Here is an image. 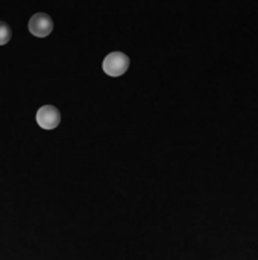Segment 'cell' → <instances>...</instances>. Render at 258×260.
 Here are the masks:
<instances>
[{
  "label": "cell",
  "instance_id": "1",
  "mask_svg": "<svg viewBox=\"0 0 258 260\" xmlns=\"http://www.w3.org/2000/svg\"><path fill=\"white\" fill-rule=\"evenodd\" d=\"M129 64H131V59H129V56L126 53H123V52H111V53H108L105 56L102 69L108 76L117 78V76H122L123 73L128 72Z\"/></svg>",
  "mask_w": 258,
  "mask_h": 260
},
{
  "label": "cell",
  "instance_id": "2",
  "mask_svg": "<svg viewBox=\"0 0 258 260\" xmlns=\"http://www.w3.org/2000/svg\"><path fill=\"white\" fill-rule=\"evenodd\" d=\"M29 32L38 38H44L52 34L53 30V20L49 14L46 12H36L30 17L29 20Z\"/></svg>",
  "mask_w": 258,
  "mask_h": 260
},
{
  "label": "cell",
  "instance_id": "3",
  "mask_svg": "<svg viewBox=\"0 0 258 260\" xmlns=\"http://www.w3.org/2000/svg\"><path fill=\"white\" fill-rule=\"evenodd\" d=\"M35 119L43 129H55L61 123V111L53 105H43L36 111Z\"/></svg>",
  "mask_w": 258,
  "mask_h": 260
},
{
  "label": "cell",
  "instance_id": "4",
  "mask_svg": "<svg viewBox=\"0 0 258 260\" xmlns=\"http://www.w3.org/2000/svg\"><path fill=\"white\" fill-rule=\"evenodd\" d=\"M12 38V29L6 21H0V46H5Z\"/></svg>",
  "mask_w": 258,
  "mask_h": 260
}]
</instances>
